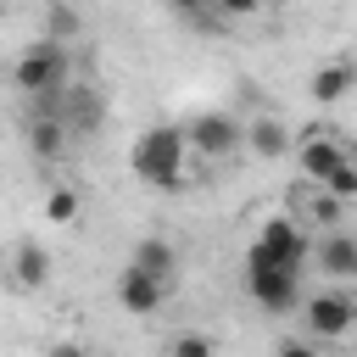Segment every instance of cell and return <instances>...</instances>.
Wrapping results in <instances>:
<instances>
[{
	"label": "cell",
	"mask_w": 357,
	"mask_h": 357,
	"mask_svg": "<svg viewBox=\"0 0 357 357\" xmlns=\"http://www.w3.org/2000/svg\"><path fill=\"white\" fill-rule=\"evenodd\" d=\"M11 279H17L22 290H45V284H50V251H45L39 240H17V251H11Z\"/></svg>",
	"instance_id": "cell-12"
},
{
	"label": "cell",
	"mask_w": 357,
	"mask_h": 357,
	"mask_svg": "<svg viewBox=\"0 0 357 357\" xmlns=\"http://www.w3.org/2000/svg\"><path fill=\"white\" fill-rule=\"evenodd\" d=\"M78 33V17L67 11V6H50V28H45V39H56V45H67Z\"/></svg>",
	"instance_id": "cell-18"
},
{
	"label": "cell",
	"mask_w": 357,
	"mask_h": 357,
	"mask_svg": "<svg viewBox=\"0 0 357 357\" xmlns=\"http://www.w3.org/2000/svg\"><path fill=\"white\" fill-rule=\"evenodd\" d=\"M312 262H318V273H329V279H357V234L329 229V234L312 245Z\"/></svg>",
	"instance_id": "cell-8"
},
{
	"label": "cell",
	"mask_w": 357,
	"mask_h": 357,
	"mask_svg": "<svg viewBox=\"0 0 357 357\" xmlns=\"http://www.w3.org/2000/svg\"><path fill=\"white\" fill-rule=\"evenodd\" d=\"M262 6H273V11H279V6H290V0H262Z\"/></svg>",
	"instance_id": "cell-23"
},
{
	"label": "cell",
	"mask_w": 357,
	"mask_h": 357,
	"mask_svg": "<svg viewBox=\"0 0 357 357\" xmlns=\"http://www.w3.org/2000/svg\"><path fill=\"white\" fill-rule=\"evenodd\" d=\"M318 190H329L335 201H357V162L346 156V162H340V167H335V173H329V178H324Z\"/></svg>",
	"instance_id": "cell-15"
},
{
	"label": "cell",
	"mask_w": 357,
	"mask_h": 357,
	"mask_svg": "<svg viewBox=\"0 0 357 357\" xmlns=\"http://www.w3.org/2000/svg\"><path fill=\"white\" fill-rule=\"evenodd\" d=\"M45 357H89V351H84L78 340H50V346H45Z\"/></svg>",
	"instance_id": "cell-21"
},
{
	"label": "cell",
	"mask_w": 357,
	"mask_h": 357,
	"mask_svg": "<svg viewBox=\"0 0 357 357\" xmlns=\"http://www.w3.org/2000/svg\"><path fill=\"white\" fill-rule=\"evenodd\" d=\"M67 73H73L67 45H56V39H45V33H39V39L17 56V67H11L17 89H22L28 100H39V106H50V100L67 95Z\"/></svg>",
	"instance_id": "cell-2"
},
{
	"label": "cell",
	"mask_w": 357,
	"mask_h": 357,
	"mask_svg": "<svg viewBox=\"0 0 357 357\" xmlns=\"http://www.w3.org/2000/svg\"><path fill=\"white\" fill-rule=\"evenodd\" d=\"M28 145H33V156H61V145H67V123H61L56 112L33 117V123H28Z\"/></svg>",
	"instance_id": "cell-14"
},
{
	"label": "cell",
	"mask_w": 357,
	"mask_h": 357,
	"mask_svg": "<svg viewBox=\"0 0 357 357\" xmlns=\"http://www.w3.org/2000/svg\"><path fill=\"white\" fill-rule=\"evenodd\" d=\"M340 162H346V151L329 139V128H307V139H301V173H307L312 184H324Z\"/></svg>",
	"instance_id": "cell-10"
},
{
	"label": "cell",
	"mask_w": 357,
	"mask_h": 357,
	"mask_svg": "<svg viewBox=\"0 0 357 357\" xmlns=\"http://www.w3.org/2000/svg\"><path fill=\"white\" fill-rule=\"evenodd\" d=\"M245 145H251L262 162H273V156L290 151V128H284L279 117H251V123H245Z\"/></svg>",
	"instance_id": "cell-13"
},
{
	"label": "cell",
	"mask_w": 357,
	"mask_h": 357,
	"mask_svg": "<svg viewBox=\"0 0 357 357\" xmlns=\"http://www.w3.org/2000/svg\"><path fill=\"white\" fill-rule=\"evenodd\" d=\"M273 357H318V340H307V335H284V340L273 346Z\"/></svg>",
	"instance_id": "cell-19"
},
{
	"label": "cell",
	"mask_w": 357,
	"mask_h": 357,
	"mask_svg": "<svg viewBox=\"0 0 357 357\" xmlns=\"http://www.w3.org/2000/svg\"><path fill=\"white\" fill-rule=\"evenodd\" d=\"M128 268H139V273H151V279H178V251H173V240H162V234H151V240H134V251H128Z\"/></svg>",
	"instance_id": "cell-11"
},
{
	"label": "cell",
	"mask_w": 357,
	"mask_h": 357,
	"mask_svg": "<svg viewBox=\"0 0 357 357\" xmlns=\"http://www.w3.org/2000/svg\"><path fill=\"white\" fill-rule=\"evenodd\" d=\"M184 151H190V134H184L178 123H156V128L139 134L128 167H134V178H145L151 190H178V178H184Z\"/></svg>",
	"instance_id": "cell-1"
},
{
	"label": "cell",
	"mask_w": 357,
	"mask_h": 357,
	"mask_svg": "<svg viewBox=\"0 0 357 357\" xmlns=\"http://www.w3.org/2000/svg\"><path fill=\"white\" fill-rule=\"evenodd\" d=\"M307 89H312L318 106H340V100L357 89V61H324V67H312Z\"/></svg>",
	"instance_id": "cell-9"
},
{
	"label": "cell",
	"mask_w": 357,
	"mask_h": 357,
	"mask_svg": "<svg viewBox=\"0 0 357 357\" xmlns=\"http://www.w3.org/2000/svg\"><path fill=\"white\" fill-rule=\"evenodd\" d=\"M245 290L268 318H284L301 307V273H290V268H251L245 262Z\"/></svg>",
	"instance_id": "cell-5"
},
{
	"label": "cell",
	"mask_w": 357,
	"mask_h": 357,
	"mask_svg": "<svg viewBox=\"0 0 357 357\" xmlns=\"http://www.w3.org/2000/svg\"><path fill=\"white\" fill-rule=\"evenodd\" d=\"M167 357H218V351H212V335L184 329V335H173V340H167Z\"/></svg>",
	"instance_id": "cell-16"
},
{
	"label": "cell",
	"mask_w": 357,
	"mask_h": 357,
	"mask_svg": "<svg viewBox=\"0 0 357 357\" xmlns=\"http://www.w3.org/2000/svg\"><path fill=\"white\" fill-rule=\"evenodd\" d=\"M78 218V195L73 190H50L45 195V223H73Z\"/></svg>",
	"instance_id": "cell-17"
},
{
	"label": "cell",
	"mask_w": 357,
	"mask_h": 357,
	"mask_svg": "<svg viewBox=\"0 0 357 357\" xmlns=\"http://www.w3.org/2000/svg\"><path fill=\"white\" fill-rule=\"evenodd\" d=\"M184 134H190V151H201V156H229L245 139V128L229 112H201L195 123H184Z\"/></svg>",
	"instance_id": "cell-6"
},
{
	"label": "cell",
	"mask_w": 357,
	"mask_h": 357,
	"mask_svg": "<svg viewBox=\"0 0 357 357\" xmlns=\"http://www.w3.org/2000/svg\"><path fill=\"white\" fill-rule=\"evenodd\" d=\"M167 296H173V284H167V279H151V273H139V268H128V262H123V273H117V301H123V312L151 318Z\"/></svg>",
	"instance_id": "cell-7"
},
{
	"label": "cell",
	"mask_w": 357,
	"mask_h": 357,
	"mask_svg": "<svg viewBox=\"0 0 357 357\" xmlns=\"http://www.w3.org/2000/svg\"><path fill=\"white\" fill-rule=\"evenodd\" d=\"M307 257H312V240L301 234V223H296V218H268V223L257 229L251 251H245V262H251V268H290V273H301V268H307Z\"/></svg>",
	"instance_id": "cell-3"
},
{
	"label": "cell",
	"mask_w": 357,
	"mask_h": 357,
	"mask_svg": "<svg viewBox=\"0 0 357 357\" xmlns=\"http://www.w3.org/2000/svg\"><path fill=\"white\" fill-rule=\"evenodd\" d=\"M218 11H229V17H251V11H262V0H218Z\"/></svg>",
	"instance_id": "cell-22"
},
{
	"label": "cell",
	"mask_w": 357,
	"mask_h": 357,
	"mask_svg": "<svg viewBox=\"0 0 357 357\" xmlns=\"http://www.w3.org/2000/svg\"><path fill=\"white\" fill-rule=\"evenodd\" d=\"M301 324H307V340H346L357 329V301L340 290H318L312 301H301Z\"/></svg>",
	"instance_id": "cell-4"
},
{
	"label": "cell",
	"mask_w": 357,
	"mask_h": 357,
	"mask_svg": "<svg viewBox=\"0 0 357 357\" xmlns=\"http://www.w3.org/2000/svg\"><path fill=\"white\" fill-rule=\"evenodd\" d=\"M178 17H206V11H218V0H167Z\"/></svg>",
	"instance_id": "cell-20"
}]
</instances>
